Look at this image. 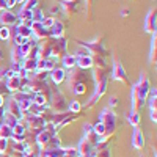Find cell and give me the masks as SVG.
Masks as SVG:
<instances>
[{
  "label": "cell",
  "instance_id": "cell-1",
  "mask_svg": "<svg viewBox=\"0 0 157 157\" xmlns=\"http://www.w3.org/2000/svg\"><path fill=\"white\" fill-rule=\"evenodd\" d=\"M101 123L105 127V134L102 137H109V138H113L115 135V130H116V123H118V118H116V113L107 107L101 112Z\"/></svg>",
  "mask_w": 157,
  "mask_h": 157
},
{
  "label": "cell",
  "instance_id": "cell-2",
  "mask_svg": "<svg viewBox=\"0 0 157 157\" xmlns=\"http://www.w3.org/2000/svg\"><path fill=\"white\" fill-rule=\"evenodd\" d=\"M49 101H50V110L54 112V113H61V112H66V110H68L66 98L63 96L61 91L52 88V90H50Z\"/></svg>",
  "mask_w": 157,
  "mask_h": 157
},
{
  "label": "cell",
  "instance_id": "cell-3",
  "mask_svg": "<svg viewBox=\"0 0 157 157\" xmlns=\"http://www.w3.org/2000/svg\"><path fill=\"white\" fill-rule=\"evenodd\" d=\"M22 120L25 121V129L27 130H32V132H35V134H39L41 130L44 129V124L47 123L44 118H41V116H36V115H30V113H27V112H24V118Z\"/></svg>",
  "mask_w": 157,
  "mask_h": 157
},
{
  "label": "cell",
  "instance_id": "cell-4",
  "mask_svg": "<svg viewBox=\"0 0 157 157\" xmlns=\"http://www.w3.org/2000/svg\"><path fill=\"white\" fill-rule=\"evenodd\" d=\"M78 44H80L82 47H85L91 57H105L107 55V49L104 47V44H102V36L94 38L93 41H90V43H83L82 41Z\"/></svg>",
  "mask_w": 157,
  "mask_h": 157
},
{
  "label": "cell",
  "instance_id": "cell-5",
  "mask_svg": "<svg viewBox=\"0 0 157 157\" xmlns=\"http://www.w3.org/2000/svg\"><path fill=\"white\" fill-rule=\"evenodd\" d=\"M86 78H88V75L85 74L83 69L72 68V69H69V71L66 72V83H68L69 88H72V86L77 85V83H85Z\"/></svg>",
  "mask_w": 157,
  "mask_h": 157
},
{
  "label": "cell",
  "instance_id": "cell-6",
  "mask_svg": "<svg viewBox=\"0 0 157 157\" xmlns=\"http://www.w3.org/2000/svg\"><path fill=\"white\" fill-rule=\"evenodd\" d=\"M33 96L35 93H32V91H17V93H13L11 94V99H14L22 112H27V109L30 107V104L33 101Z\"/></svg>",
  "mask_w": 157,
  "mask_h": 157
},
{
  "label": "cell",
  "instance_id": "cell-7",
  "mask_svg": "<svg viewBox=\"0 0 157 157\" xmlns=\"http://www.w3.org/2000/svg\"><path fill=\"white\" fill-rule=\"evenodd\" d=\"M112 78L116 82H123L124 85H129V78H127V74H126V69L123 66L121 60L115 58L113 61V69H112Z\"/></svg>",
  "mask_w": 157,
  "mask_h": 157
},
{
  "label": "cell",
  "instance_id": "cell-8",
  "mask_svg": "<svg viewBox=\"0 0 157 157\" xmlns=\"http://www.w3.org/2000/svg\"><path fill=\"white\" fill-rule=\"evenodd\" d=\"M66 46H68V39L66 38H58V39H54V44H52V54L50 57L54 58H63L66 55Z\"/></svg>",
  "mask_w": 157,
  "mask_h": 157
},
{
  "label": "cell",
  "instance_id": "cell-9",
  "mask_svg": "<svg viewBox=\"0 0 157 157\" xmlns=\"http://www.w3.org/2000/svg\"><path fill=\"white\" fill-rule=\"evenodd\" d=\"M60 10L63 11V14L66 17H72L78 11V0H61Z\"/></svg>",
  "mask_w": 157,
  "mask_h": 157
},
{
  "label": "cell",
  "instance_id": "cell-10",
  "mask_svg": "<svg viewBox=\"0 0 157 157\" xmlns=\"http://www.w3.org/2000/svg\"><path fill=\"white\" fill-rule=\"evenodd\" d=\"M135 88H137V91H138L140 98L146 102L149 88H151V82H149V78L146 77V74H141V75H140V80H138V83H135Z\"/></svg>",
  "mask_w": 157,
  "mask_h": 157
},
{
  "label": "cell",
  "instance_id": "cell-11",
  "mask_svg": "<svg viewBox=\"0 0 157 157\" xmlns=\"http://www.w3.org/2000/svg\"><path fill=\"white\" fill-rule=\"evenodd\" d=\"M155 21H157V11L152 8V10L148 11V14L145 17V25H143V29H145L146 33H151V35L155 33V29H157Z\"/></svg>",
  "mask_w": 157,
  "mask_h": 157
},
{
  "label": "cell",
  "instance_id": "cell-12",
  "mask_svg": "<svg viewBox=\"0 0 157 157\" xmlns=\"http://www.w3.org/2000/svg\"><path fill=\"white\" fill-rule=\"evenodd\" d=\"M0 22L3 24V27H10V25H17V14H14L13 11L10 10H5L2 11V14H0Z\"/></svg>",
  "mask_w": 157,
  "mask_h": 157
},
{
  "label": "cell",
  "instance_id": "cell-13",
  "mask_svg": "<svg viewBox=\"0 0 157 157\" xmlns=\"http://www.w3.org/2000/svg\"><path fill=\"white\" fill-rule=\"evenodd\" d=\"M5 112H8L10 115H13L16 118V120H19V121H22V118H24V112L21 110V107H19V104L14 101V99H11L10 98V101H8V105H6V110Z\"/></svg>",
  "mask_w": 157,
  "mask_h": 157
},
{
  "label": "cell",
  "instance_id": "cell-14",
  "mask_svg": "<svg viewBox=\"0 0 157 157\" xmlns=\"http://www.w3.org/2000/svg\"><path fill=\"white\" fill-rule=\"evenodd\" d=\"M25 126L24 123H17L14 127H13V134H11V140L14 143H19V141H25Z\"/></svg>",
  "mask_w": 157,
  "mask_h": 157
},
{
  "label": "cell",
  "instance_id": "cell-15",
  "mask_svg": "<svg viewBox=\"0 0 157 157\" xmlns=\"http://www.w3.org/2000/svg\"><path fill=\"white\" fill-rule=\"evenodd\" d=\"M130 104H132V112H138L143 105H145V101L140 98L135 85L132 86V91H130Z\"/></svg>",
  "mask_w": 157,
  "mask_h": 157
},
{
  "label": "cell",
  "instance_id": "cell-16",
  "mask_svg": "<svg viewBox=\"0 0 157 157\" xmlns=\"http://www.w3.org/2000/svg\"><path fill=\"white\" fill-rule=\"evenodd\" d=\"M49 77L52 78V82H54L55 85H60V83H63L64 80H66V69L55 68V69H52L49 72Z\"/></svg>",
  "mask_w": 157,
  "mask_h": 157
},
{
  "label": "cell",
  "instance_id": "cell-17",
  "mask_svg": "<svg viewBox=\"0 0 157 157\" xmlns=\"http://www.w3.org/2000/svg\"><path fill=\"white\" fill-rule=\"evenodd\" d=\"M132 146L135 149H141L145 146V137H143V130L140 127L134 129V134H132Z\"/></svg>",
  "mask_w": 157,
  "mask_h": 157
},
{
  "label": "cell",
  "instance_id": "cell-18",
  "mask_svg": "<svg viewBox=\"0 0 157 157\" xmlns=\"http://www.w3.org/2000/svg\"><path fill=\"white\" fill-rule=\"evenodd\" d=\"M77 149V152H78V155L80 157H83V155H88V154H91L94 151V148H93V145L85 138V137H82V140H80V143H78V148H75Z\"/></svg>",
  "mask_w": 157,
  "mask_h": 157
},
{
  "label": "cell",
  "instance_id": "cell-19",
  "mask_svg": "<svg viewBox=\"0 0 157 157\" xmlns=\"http://www.w3.org/2000/svg\"><path fill=\"white\" fill-rule=\"evenodd\" d=\"M49 33H50V38H54V39L63 38L64 36V24L60 21H55V24L49 29Z\"/></svg>",
  "mask_w": 157,
  "mask_h": 157
},
{
  "label": "cell",
  "instance_id": "cell-20",
  "mask_svg": "<svg viewBox=\"0 0 157 157\" xmlns=\"http://www.w3.org/2000/svg\"><path fill=\"white\" fill-rule=\"evenodd\" d=\"M5 83H6V88H8L10 93H17V91L22 90V86H21V80H19V77H17V75L6 78Z\"/></svg>",
  "mask_w": 157,
  "mask_h": 157
},
{
  "label": "cell",
  "instance_id": "cell-21",
  "mask_svg": "<svg viewBox=\"0 0 157 157\" xmlns=\"http://www.w3.org/2000/svg\"><path fill=\"white\" fill-rule=\"evenodd\" d=\"M77 66L78 69H91L93 68V57L91 55H83V57H78L77 58Z\"/></svg>",
  "mask_w": 157,
  "mask_h": 157
},
{
  "label": "cell",
  "instance_id": "cell-22",
  "mask_svg": "<svg viewBox=\"0 0 157 157\" xmlns=\"http://www.w3.org/2000/svg\"><path fill=\"white\" fill-rule=\"evenodd\" d=\"M94 157H112L109 145H96L94 146Z\"/></svg>",
  "mask_w": 157,
  "mask_h": 157
},
{
  "label": "cell",
  "instance_id": "cell-23",
  "mask_svg": "<svg viewBox=\"0 0 157 157\" xmlns=\"http://www.w3.org/2000/svg\"><path fill=\"white\" fill-rule=\"evenodd\" d=\"M14 33L19 35V36H22L24 39H30V38H32V29L25 27V25H22V24H17V25H16Z\"/></svg>",
  "mask_w": 157,
  "mask_h": 157
},
{
  "label": "cell",
  "instance_id": "cell-24",
  "mask_svg": "<svg viewBox=\"0 0 157 157\" xmlns=\"http://www.w3.org/2000/svg\"><path fill=\"white\" fill-rule=\"evenodd\" d=\"M157 60V35L154 33L151 38V50H149V63L154 64Z\"/></svg>",
  "mask_w": 157,
  "mask_h": 157
},
{
  "label": "cell",
  "instance_id": "cell-25",
  "mask_svg": "<svg viewBox=\"0 0 157 157\" xmlns=\"http://www.w3.org/2000/svg\"><path fill=\"white\" fill-rule=\"evenodd\" d=\"M61 60H63V69H72L77 66V58L71 54H66Z\"/></svg>",
  "mask_w": 157,
  "mask_h": 157
},
{
  "label": "cell",
  "instance_id": "cell-26",
  "mask_svg": "<svg viewBox=\"0 0 157 157\" xmlns=\"http://www.w3.org/2000/svg\"><path fill=\"white\" fill-rule=\"evenodd\" d=\"M105 78H109L107 69H94L93 68V80H94V83H99L102 80H105Z\"/></svg>",
  "mask_w": 157,
  "mask_h": 157
},
{
  "label": "cell",
  "instance_id": "cell-27",
  "mask_svg": "<svg viewBox=\"0 0 157 157\" xmlns=\"http://www.w3.org/2000/svg\"><path fill=\"white\" fill-rule=\"evenodd\" d=\"M21 66L27 71V72H35L36 71V60H32V58H24L21 61Z\"/></svg>",
  "mask_w": 157,
  "mask_h": 157
},
{
  "label": "cell",
  "instance_id": "cell-28",
  "mask_svg": "<svg viewBox=\"0 0 157 157\" xmlns=\"http://www.w3.org/2000/svg\"><path fill=\"white\" fill-rule=\"evenodd\" d=\"M33 104H36V105H41V107H46L47 105V102H49V98L43 93H35L33 96Z\"/></svg>",
  "mask_w": 157,
  "mask_h": 157
},
{
  "label": "cell",
  "instance_id": "cell-29",
  "mask_svg": "<svg viewBox=\"0 0 157 157\" xmlns=\"http://www.w3.org/2000/svg\"><path fill=\"white\" fill-rule=\"evenodd\" d=\"M11 60H13V63H21V61L24 60V55H22V52H21V47H19V46H13Z\"/></svg>",
  "mask_w": 157,
  "mask_h": 157
},
{
  "label": "cell",
  "instance_id": "cell-30",
  "mask_svg": "<svg viewBox=\"0 0 157 157\" xmlns=\"http://www.w3.org/2000/svg\"><path fill=\"white\" fill-rule=\"evenodd\" d=\"M127 121H129V124H132L134 127H138V124H140V121H141L140 113H138V112H132V110H130V112H129V115H127Z\"/></svg>",
  "mask_w": 157,
  "mask_h": 157
},
{
  "label": "cell",
  "instance_id": "cell-31",
  "mask_svg": "<svg viewBox=\"0 0 157 157\" xmlns=\"http://www.w3.org/2000/svg\"><path fill=\"white\" fill-rule=\"evenodd\" d=\"M2 121H3V124L10 126L11 129H13V127H14V126H16V124L19 123V120H16V118L13 116V115H10L8 112H5V113H3V118H2Z\"/></svg>",
  "mask_w": 157,
  "mask_h": 157
},
{
  "label": "cell",
  "instance_id": "cell-32",
  "mask_svg": "<svg viewBox=\"0 0 157 157\" xmlns=\"http://www.w3.org/2000/svg\"><path fill=\"white\" fill-rule=\"evenodd\" d=\"M107 83H109V78H105V80H102L99 83H96V90H94V93L101 98L105 94V91H107Z\"/></svg>",
  "mask_w": 157,
  "mask_h": 157
},
{
  "label": "cell",
  "instance_id": "cell-33",
  "mask_svg": "<svg viewBox=\"0 0 157 157\" xmlns=\"http://www.w3.org/2000/svg\"><path fill=\"white\" fill-rule=\"evenodd\" d=\"M82 109H83V105H82V104L78 102V101H72V102L68 104V112H71V113H74V115L80 113Z\"/></svg>",
  "mask_w": 157,
  "mask_h": 157
},
{
  "label": "cell",
  "instance_id": "cell-34",
  "mask_svg": "<svg viewBox=\"0 0 157 157\" xmlns=\"http://www.w3.org/2000/svg\"><path fill=\"white\" fill-rule=\"evenodd\" d=\"M11 134H13V129L6 124H2L0 126V138H6L10 140L11 138Z\"/></svg>",
  "mask_w": 157,
  "mask_h": 157
},
{
  "label": "cell",
  "instance_id": "cell-35",
  "mask_svg": "<svg viewBox=\"0 0 157 157\" xmlns=\"http://www.w3.org/2000/svg\"><path fill=\"white\" fill-rule=\"evenodd\" d=\"M25 149H27V143H25V141H19V143H14V141H13V152L24 154Z\"/></svg>",
  "mask_w": 157,
  "mask_h": 157
},
{
  "label": "cell",
  "instance_id": "cell-36",
  "mask_svg": "<svg viewBox=\"0 0 157 157\" xmlns=\"http://www.w3.org/2000/svg\"><path fill=\"white\" fill-rule=\"evenodd\" d=\"M90 143H91V145H93V148L98 145V143H99V135H96L94 132H93V130H90V132H85V135H83Z\"/></svg>",
  "mask_w": 157,
  "mask_h": 157
},
{
  "label": "cell",
  "instance_id": "cell-37",
  "mask_svg": "<svg viewBox=\"0 0 157 157\" xmlns=\"http://www.w3.org/2000/svg\"><path fill=\"white\" fill-rule=\"evenodd\" d=\"M44 19V14H43V10H39L38 6L32 11V21L33 22H43Z\"/></svg>",
  "mask_w": 157,
  "mask_h": 157
},
{
  "label": "cell",
  "instance_id": "cell-38",
  "mask_svg": "<svg viewBox=\"0 0 157 157\" xmlns=\"http://www.w3.org/2000/svg\"><path fill=\"white\" fill-rule=\"evenodd\" d=\"M13 151L10 149V145H8V140L6 138H0V154H11Z\"/></svg>",
  "mask_w": 157,
  "mask_h": 157
},
{
  "label": "cell",
  "instance_id": "cell-39",
  "mask_svg": "<svg viewBox=\"0 0 157 157\" xmlns=\"http://www.w3.org/2000/svg\"><path fill=\"white\" fill-rule=\"evenodd\" d=\"M39 5L38 0H25V2L22 3V10H29V11H33L36 6Z\"/></svg>",
  "mask_w": 157,
  "mask_h": 157
},
{
  "label": "cell",
  "instance_id": "cell-40",
  "mask_svg": "<svg viewBox=\"0 0 157 157\" xmlns=\"http://www.w3.org/2000/svg\"><path fill=\"white\" fill-rule=\"evenodd\" d=\"M71 90H72V93L77 94V96H78V94H85V93H86V85H85V83H77V85H74Z\"/></svg>",
  "mask_w": 157,
  "mask_h": 157
},
{
  "label": "cell",
  "instance_id": "cell-41",
  "mask_svg": "<svg viewBox=\"0 0 157 157\" xmlns=\"http://www.w3.org/2000/svg\"><path fill=\"white\" fill-rule=\"evenodd\" d=\"M44 63H46V71H47V72H50L52 69H55L57 58H54V57H49V58H46V60H44Z\"/></svg>",
  "mask_w": 157,
  "mask_h": 157
},
{
  "label": "cell",
  "instance_id": "cell-42",
  "mask_svg": "<svg viewBox=\"0 0 157 157\" xmlns=\"http://www.w3.org/2000/svg\"><path fill=\"white\" fill-rule=\"evenodd\" d=\"M93 132L96 134V135H99V137H102L104 134H105V127H104V124L99 121V123H96V124H93Z\"/></svg>",
  "mask_w": 157,
  "mask_h": 157
},
{
  "label": "cell",
  "instance_id": "cell-43",
  "mask_svg": "<svg viewBox=\"0 0 157 157\" xmlns=\"http://www.w3.org/2000/svg\"><path fill=\"white\" fill-rule=\"evenodd\" d=\"M11 38V30L8 29V27H2L0 29V39H10Z\"/></svg>",
  "mask_w": 157,
  "mask_h": 157
},
{
  "label": "cell",
  "instance_id": "cell-44",
  "mask_svg": "<svg viewBox=\"0 0 157 157\" xmlns=\"http://www.w3.org/2000/svg\"><path fill=\"white\" fill-rule=\"evenodd\" d=\"M99 99H101V98L94 93L93 96H91V99H88V102L85 104V107H86V109H90V107H94L96 104H98V101H99Z\"/></svg>",
  "mask_w": 157,
  "mask_h": 157
},
{
  "label": "cell",
  "instance_id": "cell-45",
  "mask_svg": "<svg viewBox=\"0 0 157 157\" xmlns=\"http://www.w3.org/2000/svg\"><path fill=\"white\" fill-rule=\"evenodd\" d=\"M54 24H55V19H54V17H44L43 22H41V25H43L44 29H47V30H49Z\"/></svg>",
  "mask_w": 157,
  "mask_h": 157
},
{
  "label": "cell",
  "instance_id": "cell-46",
  "mask_svg": "<svg viewBox=\"0 0 157 157\" xmlns=\"http://www.w3.org/2000/svg\"><path fill=\"white\" fill-rule=\"evenodd\" d=\"M25 41H27V39H24L22 36H19V35H13V43H14V46H22Z\"/></svg>",
  "mask_w": 157,
  "mask_h": 157
},
{
  "label": "cell",
  "instance_id": "cell-47",
  "mask_svg": "<svg viewBox=\"0 0 157 157\" xmlns=\"http://www.w3.org/2000/svg\"><path fill=\"white\" fill-rule=\"evenodd\" d=\"M6 94H10L6 83H5V80H0V96H6Z\"/></svg>",
  "mask_w": 157,
  "mask_h": 157
},
{
  "label": "cell",
  "instance_id": "cell-48",
  "mask_svg": "<svg viewBox=\"0 0 157 157\" xmlns=\"http://www.w3.org/2000/svg\"><path fill=\"white\" fill-rule=\"evenodd\" d=\"M149 116L152 123H157V110H149Z\"/></svg>",
  "mask_w": 157,
  "mask_h": 157
},
{
  "label": "cell",
  "instance_id": "cell-49",
  "mask_svg": "<svg viewBox=\"0 0 157 157\" xmlns=\"http://www.w3.org/2000/svg\"><path fill=\"white\" fill-rule=\"evenodd\" d=\"M58 13H60V5H54V6L50 8V14H52V16L58 14Z\"/></svg>",
  "mask_w": 157,
  "mask_h": 157
},
{
  "label": "cell",
  "instance_id": "cell-50",
  "mask_svg": "<svg viewBox=\"0 0 157 157\" xmlns=\"http://www.w3.org/2000/svg\"><path fill=\"white\" fill-rule=\"evenodd\" d=\"M16 3H17V0H6V10L16 6Z\"/></svg>",
  "mask_w": 157,
  "mask_h": 157
},
{
  "label": "cell",
  "instance_id": "cell-51",
  "mask_svg": "<svg viewBox=\"0 0 157 157\" xmlns=\"http://www.w3.org/2000/svg\"><path fill=\"white\" fill-rule=\"evenodd\" d=\"M118 102H120V101H118L116 98H110V109H112V107H116Z\"/></svg>",
  "mask_w": 157,
  "mask_h": 157
},
{
  "label": "cell",
  "instance_id": "cell-52",
  "mask_svg": "<svg viewBox=\"0 0 157 157\" xmlns=\"http://www.w3.org/2000/svg\"><path fill=\"white\" fill-rule=\"evenodd\" d=\"M6 10V0H0V11Z\"/></svg>",
  "mask_w": 157,
  "mask_h": 157
},
{
  "label": "cell",
  "instance_id": "cell-53",
  "mask_svg": "<svg viewBox=\"0 0 157 157\" xmlns=\"http://www.w3.org/2000/svg\"><path fill=\"white\" fill-rule=\"evenodd\" d=\"M3 104H5V96H0V109L3 107Z\"/></svg>",
  "mask_w": 157,
  "mask_h": 157
},
{
  "label": "cell",
  "instance_id": "cell-54",
  "mask_svg": "<svg viewBox=\"0 0 157 157\" xmlns=\"http://www.w3.org/2000/svg\"><path fill=\"white\" fill-rule=\"evenodd\" d=\"M121 14H123V16H124V17H126V16H127V14H129V11H127V10H123V11H121Z\"/></svg>",
  "mask_w": 157,
  "mask_h": 157
},
{
  "label": "cell",
  "instance_id": "cell-55",
  "mask_svg": "<svg viewBox=\"0 0 157 157\" xmlns=\"http://www.w3.org/2000/svg\"><path fill=\"white\" fill-rule=\"evenodd\" d=\"M3 113H5V110H3V107H2V109H0V120L3 118Z\"/></svg>",
  "mask_w": 157,
  "mask_h": 157
},
{
  "label": "cell",
  "instance_id": "cell-56",
  "mask_svg": "<svg viewBox=\"0 0 157 157\" xmlns=\"http://www.w3.org/2000/svg\"><path fill=\"white\" fill-rule=\"evenodd\" d=\"M85 2H86V6L90 8V5H91V2H93V0H85Z\"/></svg>",
  "mask_w": 157,
  "mask_h": 157
},
{
  "label": "cell",
  "instance_id": "cell-57",
  "mask_svg": "<svg viewBox=\"0 0 157 157\" xmlns=\"http://www.w3.org/2000/svg\"><path fill=\"white\" fill-rule=\"evenodd\" d=\"M0 58H3V52L2 50H0Z\"/></svg>",
  "mask_w": 157,
  "mask_h": 157
},
{
  "label": "cell",
  "instance_id": "cell-58",
  "mask_svg": "<svg viewBox=\"0 0 157 157\" xmlns=\"http://www.w3.org/2000/svg\"><path fill=\"white\" fill-rule=\"evenodd\" d=\"M2 124H3V121H2V120H0V126H2Z\"/></svg>",
  "mask_w": 157,
  "mask_h": 157
}]
</instances>
